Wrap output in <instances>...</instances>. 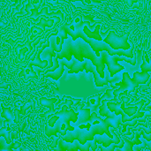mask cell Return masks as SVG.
Wrapping results in <instances>:
<instances>
[{
    "mask_svg": "<svg viewBox=\"0 0 151 151\" xmlns=\"http://www.w3.org/2000/svg\"><path fill=\"white\" fill-rule=\"evenodd\" d=\"M101 55L104 57V64H106L107 68L111 73V76L113 77L115 74H117L118 73H119L120 71L124 70V66L120 65L118 64L119 61H125L127 62L129 64H131L132 65H135L136 64V59L135 58H130L128 57H125V56H119V55H113L111 56L106 50H103L100 52Z\"/></svg>",
    "mask_w": 151,
    "mask_h": 151,
    "instance_id": "cell-6",
    "label": "cell"
},
{
    "mask_svg": "<svg viewBox=\"0 0 151 151\" xmlns=\"http://www.w3.org/2000/svg\"><path fill=\"white\" fill-rule=\"evenodd\" d=\"M124 146H125V142H124V140L121 138L120 143H111V144L109 145L108 147H104L103 144H99L98 149H100L102 151H114L115 149L121 150Z\"/></svg>",
    "mask_w": 151,
    "mask_h": 151,
    "instance_id": "cell-17",
    "label": "cell"
},
{
    "mask_svg": "<svg viewBox=\"0 0 151 151\" xmlns=\"http://www.w3.org/2000/svg\"><path fill=\"white\" fill-rule=\"evenodd\" d=\"M142 65H141V70L142 73H149L151 72V59L149 60V62L147 61V58H145V56H142Z\"/></svg>",
    "mask_w": 151,
    "mask_h": 151,
    "instance_id": "cell-18",
    "label": "cell"
},
{
    "mask_svg": "<svg viewBox=\"0 0 151 151\" xmlns=\"http://www.w3.org/2000/svg\"><path fill=\"white\" fill-rule=\"evenodd\" d=\"M141 141H142V143L147 147V149H148L149 150L151 151V141H147L143 136H142Z\"/></svg>",
    "mask_w": 151,
    "mask_h": 151,
    "instance_id": "cell-21",
    "label": "cell"
},
{
    "mask_svg": "<svg viewBox=\"0 0 151 151\" xmlns=\"http://www.w3.org/2000/svg\"><path fill=\"white\" fill-rule=\"evenodd\" d=\"M78 112H79V118H78V120L75 122V123H73L72 126L74 127H78L79 126L86 123L89 118H90V115H91V109L90 108H82V109H80L78 110Z\"/></svg>",
    "mask_w": 151,
    "mask_h": 151,
    "instance_id": "cell-11",
    "label": "cell"
},
{
    "mask_svg": "<svg viewBox=\"0 0 151 151\" xmlns=\"http://www.w3.org/2000/svg\"><path fill=\"white\" fill-rule=\"evenodd\" d=\"M59 64H60V66L57 70H55L53 72H50V73H45L44 74V77H46V78H51L54 81H58L63 75L64 70H65V65L62 63H59Z\"/></svg>",
    "mask_w": 151,
    "mask_h": 151,
    "instance_id": "cell-14",
    "label": "cell"
},
{
    "mask_svg": "<svg viewBox=\"0 0 151 151\" xmlns=\"http://www.w3.org/2000/svg\"><path fill=\"white\" fill-rule=\"evenodd\" d=\"M21 146L20 142H12L8 144L4 136H0V151H12L13 149H18Z\"/></svg>",
    "mask_w": 151,
    "mask_h": 151,
    "instance_id": "cell-13",
    "label": "cell"
},
{
    "mask_svg": "<svg viewBox=\"0 0 151 151\" xmlns=\"http://www.w3.org/2000/svg\"><path fill=\"white\" fill-rule=\"evenodd\" d=\"M59 63H62L66 68H68V73H78L83 70H86V73H89V72L92 73L94 75V78H95L96 85L98 88L107 86L109 83L105 77L104 79L101 78L100 74L97 72L96 66L88 58H85L84 61H80L75 57H73V58H72V59L70 61L67 60L66 58L60 59Z\"/></svg>",
    "mask_w": 151,
    "mask_h": 151,
    "instance_id": "cell-4",
    "label": "cell"
},
{
    "mask_svg": "<svg viewBox=\"0 0 151 151\" xmlns=\"http://www.w3.org/2000/svg\"><path fill=\"white\" fill-rule=\"evenodd\" d=\"M100 28H101V24H98L96 27V29L94 31H91L88 26H84V28H83V31L84 33L86 34V35L89 38H94L97 41H104L103 39V36L99 35V31H100Z\"/></svg>",
    "mask_w": 151,
    "mask_h": 151,
    "instance_id": "cell-12",
    "label": "cell"
},
{
    "mask_svg": "<svg viewBox=\"0 0 151 151\" xmlns=\"http://www.w3.org/2000/svg\"><path fill=\"white\" fill-rule=\"evenodd\" d=\"M1 107H2V113H1V118H4L6 122H8L9 124L12 123L15 121V115L13 116L12 111L10 110V108H5L4 107L3 104H1Z\"/></svg>",
    "mask_w": 151,
    "mask_h": 151,
    "instance_id": "cell-15",
    "label": "cell"
},
{
    "mask_svg": "<svg viewBox=\"0 0 151 151\" xmlns=\"http://www.w3.org/2000/svg\"><path fill=\"white\" fill-rule=\"evenodd\" d=\"M14 115H15V121L14 123L16 124H19V114H21V111H18V110H14Z\"/></svg>",
    "mask_w": 151,
    "mask_h": 151,
    "instance_id": "cell-22",
    "label": "cell"
},
{
    "mask_svg": "<svg viewBox=\"0 0 151 151\" xmlns=\"http://www.w3.org/2000/svg\"><path fill=\"white\" fill-rule=\"evenodd\" d=\"M50 41L48 40L47 42H46L45 44H43L42 48H40L39 50H37V53H36V57H35V60L31 61V62L28 64L27 66L30 67V68H31L32 66H37V67H39V68H42V70H40L39 72H42V71L46 70V69H47V66H48V61H47V60H42L41 58H40V56H41L42 52H43L44 50H45L46 48H50Z\"/></svg>",
    "mask_w": 151,
    "mask_h": 151,
    "instance_id": "cell-9",
    "label": "cell"
},
{
    "mask_svg": "<svg viewBox=\"0 0 151 151\" xmlns=\"http://www.w3.org/2000/svg\"><path fill=\"white\" fill-rule=\"evenodd\" d=\"M150 78V75L148 73H142V72H135L134 73V77L131 78L129 76V73L125 72L122 74V81L115 83L116 86L119 88L113 91L114 98L111 100H109V102H119V95L121 92L127 91V95L134 92L140 84H146Z\"/></svg>",
    "mask_w": 151,
    "mask_h": 151,
    "instance_id": "cell-5",
    "label": "cell"
},
{
    "mask_svg": "<svg viewBox=\"0 0 151 151\" xmlns=\"http://www.w3.org/2000/svg\"><path fill=\"white\" fill-rule=\"evenodd\" d=\"M73 56L80 61H84L85 58L90 59L96 66L97 72L101 78L104 79L105 77V64L104 57L102 55L98 57L91 46L81 37L77 38L76 41H73L72 37L65 39L62 50L60 52H57L56 54V58L58 59H63L65 58L69 61L72 59Z\"/></svg>",
    "mask_w": 151,
    "mask_h": 151,
    "instance_id": "cell-2",
    "label": "cell"
},
{
    "mask_svg": "<svg viewBox=\"0 0 151 151\" xmlns=\"http://www.w3.org/2000/svg\"><path fill=\"white\" fill-rule=\"evenodd\" d=\"M128 36L129 34H126L123 36H119L113 30H110L106 38L104 39V42L108 43L114 50H128L132 45L127 42Z\"/></svg>",
    "mask_w": 151,
    "mask_h": 151,
    "instance_id": "cell-7",
    "label": "cell"
},
{
    "mask_svg": "<svg viewBox=\"0 0 151 151\" xmlns=\"http://www.w3.org/2000/svg\"><path fill=\"white\" fill-rule=\"evenodd\" d=\"M111 133L114 135V138L110 137L109 135H107L106 134H96L94 137V140L96 141L97 143L99 144H103L104 147H108L109 145H111V143H120L121 142V138L119 137V135L116 133L115 130H111Z\"/></svg>",
    "mask_w": 151,
    "mask_h": 151,
    "instance_id": "cell-10",
    "label": "cell"
},
{
    "mask_svg": "<svg viewBox=\"0 0 151 151\" xmlns=\"http://www.w3.org/2000/svg\"><path fill=\"white\" fill-rule=\"evenodd\" d=\"M58 99L57 98H45V97H41L40 98V103L42 106L50 108L51 112H56V110L54 109V104H57Z\"/></svg>",
    "mask_w": 151,
    "mask_h": 151,
    "instance_id": "cell-16",
    "label": "cell"
},
{
    "mask_svg": "<svg viewBox=\"0 0 151 151\" xmlns=\"http://www.w3.org/2000/svg\"><path fill=\"white\" fill-rule=\"evenodd\" d=\"M79 112H75L73 108L69 109L68 106L64 104L61 111L54 112V114H50L49 120L44 127V133L47 137L55 136L58 137V134L61 135H65L66 131L63 129V125L66 124L67 131H73L74 127L71 125V121L75 123L78 120Z\"/></svg>",
    "mask_w": 151,
    "mask_h": 151,
    "instance_id": "cell-3",
    "label": "cell"
},
{
    "mask_svg": "<svg viewBox=\"0 0 151 151\" xmlns=\"http://www.w3.org/2000/svg\"><path fill=\"white\" fill-rule=\"evenodd\" d=\"M93 144V141H88L85 144H81L78 140H74L73 142H67L64 141L61 137H59L58 141V148L56 150L61 151H89Z\"/></svg>",
    "mask_w": 151,
    "mask_h": 151,
    "instance_id": "cell-8",
    "label": "cell"
},
{
    "mask_svg": "<svg viewBox=\"0 0 151 151\" xmlns=\"http://www.w3.org/2000/svg\"><path fill=\"white\" fill-rule=\"evenodd\" d=\"M122 122V116L119 115L117 118H107L104 119L97 112H91L89 119L79 126L73 131H66L65 135H58L64 141L67 142H73L74 140H78L81 144H85L88 141H93L95 135L96 134H106L111 138H114V135L111 133L110 127L119 129Z\"/></svg>",
    "mask_w": 151,
    "mask_h": 151,
    "instance_id": "cell-1",
    "label": "cell"
},
{
    "mask_svg": "<svg viewBox=\"0 0 151 151\" xmlns=\"http://www.w3.org/2000/svg\"><path fill=\"white\" fill-rule=\"evenodd\" d=\"M0 136H4V139H5V141H6V142L8 144H10V143L12 142V138L10 136V134L7 132V130H5L4 127H2L1 130H0Z\"/></svg>",
    "mask_w": 151,
    "mask_h": 151,
    "instance_id": "cell-20",
    "label": "cell"
},
{
    "mask_svg": "<svg viewBox=\"0 0 151 151\" xmlns=\"http://www.w3.org/2000/svg\"><path fill=\"white\" fill-rule=\"evenodd\" d=\"M92 2H94V3H102L101 0H92Z\"/></svg>",
    "mask_w": 151,
    "mask_h": 151,
    "instance_id": "cell-23",
    "label": "cell"
},
{
    "mask_svg": "<svg viewBox=\"0 0 151 151\" xmlns=\"http://www.w3.org/2000/svg\"><path fill=\"white\" fill-rule=\"evenodd\" d=\"M139 122L138 119H135L134 120H131V121H127L125 123H122L121 122V126H123V130H122V133H126L127 132V127H134L135 125H137V123Z\"/></svg>",
    "mask_w": 151,
    "mask_h": 151,
    "instance_id": "cell-19",
    "label": "cell"
}]
</instances>
